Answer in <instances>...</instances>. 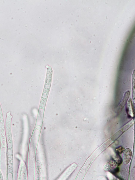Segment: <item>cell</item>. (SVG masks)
I'll list each match as a JSON object with an SVG mask.
<instances>
[{"label": "cell", "mask_w": 135, "mask_h": 180, "mask_svg": "<svg viewBox=\"0 0 135 180\" xmlns=\"http://www.w3.org/2000/svg\"><path fill=\"white\" fill-rule=\"evenodd\" d=\"M123 159L124 164H126L131 160L132 153L131 150L128 148L126 149L123 151Z\"/></svg>", "instance_id": "6da1fadb"}, {"label": "cell", "mask_w": 135, "mask_h": 180, "mask_svg": "<svg viewBox=\"0 0 135 180\" xmlns=\"http://www.w3.org/2000/svg\"><path fill=\"white\" fill-rule=\"evenodd\" d=\"M127 109L129 115L131 117H134V112L132 100L131 98H129L127 104Z\"/></svg>", "instance_id": "7a4b0ae2"}, {"label": "cell", "mask_w": 135, "mask_h": 180, "mask_svg": "<svg viewBox=\"0 0 135 180\" xmlns=\"http://www.w3.org/2000/svg\"><path fill=\"white\" fill-rule=\"evenodd\" d=\"M117 165L116 163L114 161H109L104 166V169L105 171H109L115 168Z\"/></svg>", "instance_id": "3957f363"}, {"label": "cell", "mask_w": 135, "mask_h": 180, "mask_svg": "<svg viewBox=\"0 0 135 180\" xmlns=\"http://www.w3.org/2000/svg\"><path fill=\"white\" fill-rule=\"evenodd\" d=\"M130 95L129 91H126L124 93L123 98L120 105V108L121 109L123 108L128 100Z\"/></svg>", "instance_id": "277c9868"}, {"label": "cell", "mask_w": 135, "mask_h": 180, "mask_svg": "<svg viewBox=\"0 0 135 180\" xmlns=\"http://www.w3.org/2000/svg\"><path fill=\"white\" fill-rule=\"evenodd\" d=\"M114 161L116 163L117 165L119 166L122 163L123 160L122 158L119 154H117Z\"/></svg>", "instance_id": "5b68a950"}, {"label": "cell", "mask_w": 135, "mask_h": 180, "mask_svg": "<svg viewBox=\"0 0 135 180\" xmlns=\"http://www.w3.org/2000/svg\"><path fill=\"white\" fill-rule=\"evenodd\" d=\"M124 148L122 146H120L116 148L115 151L116 154H121L124 150Z\"/></svg>", "instance_id": "8992f818"}, {"label": "cell", "mask_w": 135, "mask_h": 180, "mask_svg": "<svg viewBox=\"0 0 135 180\" xmlns=\"http://www.w3.org/2000/svg\"><path fill=\"white\" fill-rule=\"evenodd\" d=\"M119 171V167H117L114 168L113 169L110 170L109 171L113 174L116 176Z\"/></svg>", "instance_id": "52a82bcc"}, {"label": "cell", "mask_w": 135, "mask_h": 180, "mask_svg": "<svg viewBox=\"0 0 135 180\" xmlns=\"http://www.w3.org/2000/svg\"><path fill=\"white\" fill-rule=\"evenodd\" d=\"M2 174H1V173L0 172V178L1 179H2V178H1V177H2Z\"/></svg>", "instance_id": "ba28073f"}]
</instances>
